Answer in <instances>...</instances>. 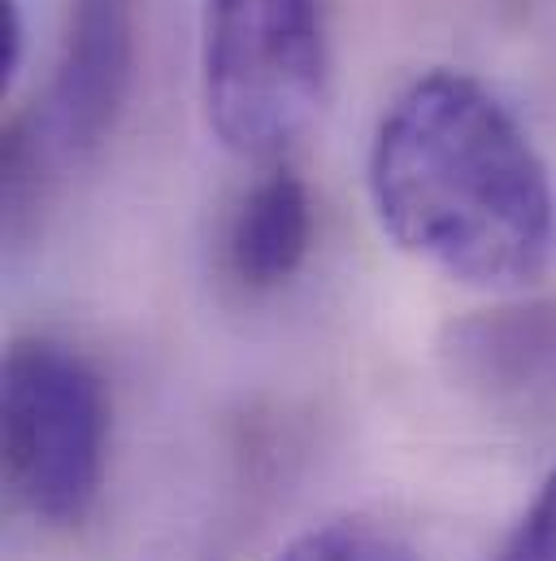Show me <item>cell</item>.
I'll use <instances>...</instances> for the list:
<instances>
[{
	"label": "cell",
	"mask_w": 556,
	"mask_h": 561,
	"mask_svg": "<svg viewBox=\"0 0 556 561\" xmlns=\"http://www.w3.org/2000/svg\"><path fill=\"white\" fill-rule=\"evenodd\" d=\"M326 88V0H205L200 101L227 152L278 161L317 123Z\"/></svg>",
	"instance_id": "7a4b0ae2"
},
{
	"label": "cell",
	"mask_w": 556,
	"mask_h": 561,
	"mask_svg": "<svg viewBox=\"0 0 556 561\" xmlns=\"http://www.w3.org/2000/svg\"><path fill=\"white\" fill-rule=\"evenodd\" d=\"M4 483L44 527H79L105 483L109 392L101 370L53 335L13 340L0 366Z\"/></svg>",
	"instance_id": "3957f363"
},
{
	"label": "cell",
	"mask_w": 556,
	"mask_h": 561,
	"mask_svg": "<svg viewBox=\"0 0 556 561\" xmlns=\"http://www.w3.org/2000/svg\"><path fill=\"white\" fill-rule=\"evenodd\" d=\"M26 61V13L22 0H0V79L13 83Z\"/></svg>",
	"instance_id": "ba28073f"
},
{
	"label": "cell",
	"mask_w": 556,
	"mask_h": 561,
	"mask_svg": "<svg viewBox=\"0 0 556 561\" xmlns=\"http://www.w3.org/2000/svg\"><path fill=\"white\" fill-rule=\"evenodd\" d=\"M136 66L139 0H70L48 88L31 114H18L57 170L88 161L118 131Z\"/></svg>",
	"instance_id": "277c9868"
},
{
	"label": "cell",
	"mask_w": 556,
	"mask_h": 561,
	"mask_svg": "<svg viewBox=\"0 0 556 561\" xmlns=\"http://www.w3.org/2000/svg\"><path fill=\"white\" fill-rule=\"evenodd\" d=\"M491 561H556V466Z\"/></svg>",
	"instance_id": "52a82bcc"
},
{
	"label": "cell",
	"mask_w": 556,
	"mask_h": 561,
	"mask_svg": "<svg viewBox=\"0 0 556 561\" xmlns=\"http://www.w3.org/2000/svg\"><path fill=\"white\" fill-rule=\"evenodd\" d=\"M366 179L392 244L448 279L522 291L553 271V170L474 75L414 79L374 131Z\"/></svg>",
	"instance_id": "6da1fadb"
},
{
	"label": "cell",
	"mask_w": 556,
	"mask_h": 561,
	"mask_svg": "<svg viewBox=\"0 0 556 561\" xmlns=\"http://www.w3.org/2000/svg\"><path fill=\"white\" fill-rule=\"evenodd\" d=\"M313 249V196L304 179L275 161L235 205L227 222V271L248 291H275Z\"/></svg>",
	"instance_id": "5b68a950"
},
{
	"label": "cell",
	"mask_w": 556,
	"mask_h": 561,
	"mask_svg": "<svg viewBox=\"0 0 556 561\" xmlns=\"http://www.w3.org/2000/svg\"><path fill=\"white\" fill-rule=\"evenodd\" d=\"M278 561H417L414 545L370 518H335L296 536Z\"/></svg>",
	"instance_id": "8992f818"
}]
</instances>
